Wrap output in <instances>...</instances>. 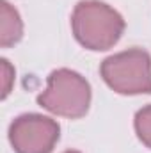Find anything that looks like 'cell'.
<instances>
[{
	"label": "cell",
	"instance_id": "obj_1",
	"mask_svg": "<svg viewBox=\"0 0 151 153\" xmlns=\"http://www.w3.org/2000/svg\"><path fill=\"white\" fill-rule=\"evenodd\" d=\"M71 29L84 48L103 52L121 39L124 20L114 7L100 0H82L73 9Z\"/></svg>",
	"mask_w": 151,
	"mask_h": 153
},
{
	"label": "cell",
	"instance_id": "obj_2",
	"mask_svg": "<svg viewBox=\"0 0 151 153\" xmlns=\"http://www.w3.org/2000/svg\"><path fill=\"white\" fill-rule=\"evenodd\" d=\"M38 103L55 116L78 119L89 111L91 85L76 71L55 70L46 80V89L38 96Z\"/></svg>",
	"mask_w": 151,
	"mask_h": 153
},
{
	"label": "cell",
	"instance_id": "obj_3",
	"mask_svg": "<svg viewBox=\"0 0 151 153\" xmlns=\"http://www.w3.org/2000/svg\"><path fill=\"white\" fill-rule=\"evenodd\" d=\"M100 73L119 94H151V55L142 48H130L107 57Z\"/></svg>",
	"mask_w": 151,
	"mask_h": 153
},
{
	"label": "cell",
	"instance_id": "obj_4",
	"mask_svg": "<svg viewBox=\"0 0 151 153\" xmlns=\"http://www.w3.org/2000/svg\"><path fill=\"white\" fill-rule=\"evenodd\" d=\"M59 135V123L41 114L18 116L9 126V141L16 153H52Z\"/></svg>",
	"mask_w": 151,
	"mask_h": 153
},
{
	"label": "cell",
	"instance_id": "obj_5",
	"mask_svg": "<svg viewBox=\"0 0 151 153\" xmlns=\"http://www.w3.org/2000/svg\"><path fill=\"white\" fill-rule=\"evenodd\" d=\"M23 36V22L18 11L7 2H0V46L9 48L16 45Z\"/></svg>",
	"mask_w": 151,
	"mask_h": 153
},
{
	"label": "cell",
	"instance_id": "obj_6",
	"mask_svg": "<svg viewBox=\"0 0 151 153\" xmlns=\"http://www.w3.org/2000/svg\"><path fill=\"white\" fill-rule=\"evenodd\" d=\"M133 125H135V132H137V137L141 139V143L151 148V103L142 107L135 114Z\"/></svg>",
	"mask_w": 151,
	"mask_h": 153
},
{
	"label": "cell",
	"instance_id": "obj_7",
	"mask_svg": "<svg viewBox=\"0 0 151 153\" xmlns=\"http://www.w3.org/2000/svg\"><path fill=\"white\" fill-rule=\"evenodd\" d=\"M0 62H2V98L5 100L14 84V68L9 64L7 59H2Z\"/></svg>",
	"mask_w": 151,
	"mask_h": 153
},
{
	"label": "cell",
	"instance_id": "obj_8",
	"mask_svg": "<svg viewBox=\"0 0 151 153\" xmlns=\"http://www.w3.org/2000/svg\"><path fill=\"white\" fill-rule=\"evenodd\" d=\"M64 153H80V152H76V150H68V152H64Z\"/></svg>",
	"mask_w": 151,
	"mask_h": 153
}]
</instances>
